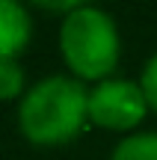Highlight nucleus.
Listing matches in <instances>:
<instances>
[{"mask_svg":"<svg viewBox=\"0 0 157 160\" xmlns=\"http://www.w3.org/2000/svg\"><path fill=\"white\" fill-rule=\"evenodd\" d=\"M89 119V92L80 80L53 74L45 77L21 98L18 122L30 142L65 145L83 131Z\"/></svg>","mask_w":157,"mask_h":160,"instance_id":"1","label":"nucleus"},{"mask_svg":"<svg viewBox=\"0 0 157 160\" xmlns=\"http://www.w3.org/2000/svg\"><path fill=\"white\" fill-rule=\"evenodd\" d=\"M62 59L80 80H110L119 65V30L116 21L98 6H77L59 27Z\"/></svg>","mask_w":157,"mask_h":160,"instance_id":"2","label":"nucleus"},{"mask_svg":"<svg viewBox=\"0 0 157 160\" xmlns=\"http://www.w3.org/2000/svg\"><path fill=\"white\" fill-rule=\"evenodd\" d=\"M148 113V101L140 83L130 80H101L89 92V122L107 131H130Z\"/></svg>","mask_w":157,"mask_h":160,"instance_id":"3","label":"nucleus"},{"mask_svg":"<svg viewBox=\"0 0 157 160\" xmlns=\"http://www.w3.org/2000/svg\"><path fill=\"white\" fill-rule=\"evenodd\" d=\"M33 24L21 3L0 0V59H15L27 48Z\"/></svg>","mask_w":157,"mask_h":160,"instance_id":"4","label":"nucleus"},{"mask_svg":"<svg viewBox=\"0 0 157 160\" xmlns=\"http://www.w3.org/2000/svg\"><path fill=\"white\" fill-rule=\"evenodd\" d=\"M110 160H157V133H130L113 148Z\"/></svg>","mask_w":157,"mask_h":160,"instance_id":"5","label":"nucleus"},{"mask_svg":"<svg viewBox=\"0 0 157 160\" xmlns=\"http://www.w3.org/2000/svg\"><path fill=\"white\" fill-rule=\"evenodd\" d=\"M24 89V68L18 65V59H0V101L21 95Z\"/></svg>","mask_w":157,"mask_h":160,"instance_id":"6","label":"nucleus"},{"mask_svg":"<svg viewBox=\"0 0 157 160\" xmlns=\"http://www.w3.org/2000/svg\"><path fill=\"white\" fill-rule=\"evenodd\" d=\"M140 89H142V95H145V101H148V110L157 113V53L145 62V68H142Z\"/></svg>","mask_w":157,"mask_h":160,"instance_id":"7","label":"nucleus"}]
</instances>
